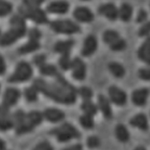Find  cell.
I'll use <instances>...</instances> for the list:
<instances>
[{
    "label": "cell",
    "instance_id": "obj_1",
    "mask_svg": "<svg viewBox=\"0 0 150 150\" xmlns=\"http://www.w3.org/2000/svg\"><path fill=\"white\" fill-rule=\"evenodd\" d=\"M33 86L46 97L58 103L72 105L77 100L78 90L61 74L54 76V80L53 81L36 78L33 82Z\"/></svg>",
    "mask_w": 150,
    "mask_h": 150
},
{
    "label": "cell",
    "instance_id": "obj_2",
    "mask_svg": "<svg viewBox=\"0 0 150 150\" xmlns=\"http://www.w3.org/2000/svg\"><path fill=\"white\" fill-rule=\"evenodd\" d=\"M11 28L0 37V45L9 46L13 44L19 38L25 36L27 32L26 22L24 17L20 15H14L10 20Z\"/></svg>",
    "mask_w": 150,
    "mask_h": 150
},
{
    "label": "cell",
    "instance_id": "obj_3",
    "mask_svg": "<svg viewBox=\"0 0 150 150\" xmlns=\"http://www.w3.org/2000/svg\"><path fill=\"white\" fill-rule=\"evenodd\" d=\"M18 11L23 17L29 18L37 24H44L48 22L45 11L40 6L34 4L30 0H23Z\"/></svg>",
    "mask_w": 150,
    "mask_h": 150
},
{
    "label": "cell",
    "instance_id": "obj_4",
    "mask_svg": "<svg viewBox=\"0 0 150 150\" xmlns=\"http://www.w3.org/2000/svg\"><path fill=\"white\" fill-rule=\"evenodd\" d=\"M43 115L39 111H30L25 113L24 116L22 118L14 128L16 135H24L30 133L35 129V127L39 126L43 121Z\"/></svg>",
    "mask_w": 150,
    "mask_h": 150
},
{
    "label": "cell",
    "instance_id": "obj_5",
    "mask_svg": "<svg viewBox=\"0 0 150 150\" xmlns=\"http://www.w3.org/2000/svg\"><path fill=\"white\" fill-rule=\"evenodd\" d=\"M50 135L56 136L59 142H68L73 139H79L81 136L79 130L70 123H64L52 129Z\"/></svg>",
    "mask_w": 150,
    "mask_h": 150
},
{
    "label": "cell",
    "instance_id": "obj_6",
    "mask_svg": "<svg viewBox=\"0 0 150 150\" xmlns=\"http://www.w3.org/2000/svg\"><path fill=\"white\" fill-rule=\"evenodd\" d=\"M50 28L54 32L63 35L77 34L81 30L79 25L70 19H60L53 21L50 24Z\"/></svg>",
    "mask_w": 150,
    "mask_h": 150
},
{
    "label": "cell",
    "instance_id": "obj_7",
    "mask_svg": "<svg viewBox=\"0 0 150 150\" xmlns=\"http://www.w3.org/2000/svg\"><path fill=\"white\" fill-rule=\"evenodd\" d=\"M33 75V69L29 62H21L16 65L15 72L8 78V82L11 83H24L29 81Z\"/></svg>",
    "mask_w": 150,
    "mask_h": 150
},
{
    "label": "cell",
    "instance_id": "obj_8",
    "mask_svg": "<svg viewBox=\"0 0 150 150\" xmlns=\"http://www.w3.org/2000/svg\"><path fill=\"white\" fill-rule=\"evenodd\" d=\"M109 98L111 103L117 106H124L127 103L128 96L124 90L117 86H110L108 90Z\"/></svg>",
    "mask_w": 150,
    "mask_h": 150
},
{
    "label": "cell",
    "instance_id": "obj_9",
    "mask_svg": "<svg viewBox=\"0 0 150 150\" xmlns=\"http://www.w3.org/2000/svg\"><path fill=\"white\" fill-rule=\"evenodd\" d=\"M72 75L77 81H83L86 77V65L79 57L72 60Z\"/></svg>",
    "mask_w": 150,
    "mask_h": 150
},
{
    "label": "cell",
    "instance_id": "obj_10",
    "mask_svg": "<svg viewBox=\"0 0 150 150\" xmlns=\"http://www.w3.org/2000/svg\"><path fill=\"white\" fill-rule=\"evenodd\" d=\"M70 9V4L66 0H57L51 2L47 6V11L52 14L64 15L68 12Z\"/></svg>",
    "mask_w": 150,
    "mask_h": 150
},
{
    "label": "cell",
    "instance_id": "obj_11",
    "mask_svg": "<svg viewBox=\"0 0 150 150\" xmlns=\"http://www.w3.org/2000/svg\"><path fill=\"white\" fill-rule=\"evenodd\" d=\"M98 13L110 21H116L118 18V8L113 3H106L98 7Z\"/></svg>",
    "mask_w": 150,
    "mask_h": 150
},
{
    "label": "cell",
    "instance_id": "obj_12",
    "mask_svg": "<svg viewBox=\"0 0 150 150\" xmlns=\"http://www.w3.org/2000/svg\"><path fill=\"white\" fill-rule=\"evenodd\" d=\"M74 17L80 23H91L94 20V14L89 8L85 6L77 7L74 11Z\"/></svg>",
    "mask_w": 150,
    "mask_h": 150
},
{
    "label": "cell",
    "instance_id": "obj_13",
    "mask_svg": "<svg viewBox=\"0 0 150 150\" xmlns=\"http://www.w3.org/2000/svg\"><path fill=\"white\" fill-rule=\"evenodd\" d=\"M98 49V40L94 35H89L84 41L81 54L83 57H88L92 56Z\"/></svg>",
    "mask_w": 150,
    "mask_h": 150
},
{
    "label": "cell",
    "instance_id": "obj_14",
    "mask_svg": "<svg viewBox=\"0 0 150 150\" xmlns=\"http://www.w3.org/2000/svg\"><path fill=\"white\" fill-rule=\"evenodd\" d=\"M20 96H21V93L17 89L9 88V89L6 90V91L4 94L3 103L2 104H4V105L8 107V108L13 107L19 101Z\"/></svg>",
    "mask_w": 150,
    "mask_h": 150
},
{
    "label": "cell",
    "instance_id": "obj_15",
    "mask_svg": "<svg viewBox=\"0 0 150 150\" xmlns=\"http://www.w3.org/2000/svg\"><path fill=\"white\" fill-rule=\"evenodd\" d=\"M149 96V90L147 88H142L133 91L131 95V100L135 106L143 107L147 104Z\"/></svg>",
    "mask_w": 150,
    "mask_h": 150
},
{
    "label": "cell",
    "instance_id": "obj_16",
    "mask_svg": "<svg viewBox=\"0 0 150 150\" xmlns=\"http://www.w3.org/2000/svg\"><path fill=\"white\" fill-rule=\"evenodd\" d=\"M43 118L46 119L47 121L52 122V123H57L65 119V113L58 108H46L42 113Z\"/></svg>",
    "mask_w": 150,
    "mask_h": 150
},
{
    "label": "cell",
    "instance_id": "obj_17",
    "mask_svg": "<svg viewBox=\"0 0 150 150\" xmlns=\"http://www.w3.org/2000/svg\"><path fill=\"white\" fill-rule=\"evenodd\" d=\"M98 102V109H100V111L102 112L104 116L108 120L111 119L112 116H113V113H112L110 99H108L104 95H99Z\"/></svg>",
    "mask_w": 150,
    "mask_h": 150
},
{
    "label": "cell",
    "instance_id": "obj_18",
    "mask_svg": "<svg viewBox=\"0 0 150 150\" xmlns=\"http://www.w3.org/2000/svg\"><path fill=\"white\" fill-rule=\"evenodd\" d=\"M137 57L142 62L150 66V36L146 38L138 49Z\"/></svg>",
    "mask_w": 150,
    "mask_h": 150
},
{
    "label": "cell",
    "instance_id": "obj_19",
    "mask_svg": "<svg viewBox=\"0 0 150 150\" xmlns=\"http://www.w3.org/2000/svg\"><path fill=\"white\" fill-rule=\"evenodd\" d=\"M129 124L134 127L137 128L142 131H148L149 128V121L146 116L145 114L143 113H140L135 115L134 117H132L129 121Z\"/></svg>",
    "mask_w": 150,
    "mask_h": 150
},
{
    "label": "cell",
    "instance_id": "obj_20",
    "mask_svg": "<svg viewBox=\"0 0 150 150\" xmlns=\"http://www.w3.org/2000/svg\"><path fill=\"white\" fill-rule=\"evenodd\" d=\"M74 44L75 42L73 39H67L65 41H58L54 46V50L60 55L68 54V53H70L71 50L73 49Z\"/></svg>",
    "mask_w": 150,
    "mask_h": 150
},
{
    "label": "cell",
    "instance_id": "obj_21",
    "mask_svg": "<svg viewBox=\"0 0 150 150\" xmlns=\"http://www.w3.org/2000/svg\"><path fill=\"white\" fill-rule=\"evenodd\" d=\"M133 16V7L129 3L122 4L120 8L118 9V18L122 22L128 23L131 20Z\"/></svg>",
    "mask_w": 150,
    "mask_h": 150
},
{
    "label": "cell",
    "instance_id": "obj_22",
    "mask_svg": "<svg viewBox=\"0 0 150 150\" xmlns=\"http://www.w3.org/2000/svg\"><path fill=\"white\" fill-rule=\"evenodd\" d=\"M41 48V44L39 41L35 40H29V42L25 44L22 45L18 49V53L21 55H26L29 53H32L36 51Z\"/></svg>",
    "mask_w": 150,
    "mask_h": 150
},
{
    "label": "cell",
    "instance_id": "obj_23",
    "mask_svg": "<svg viewBox=\"0 0 150 150\" xmlns=\"http://www.w3.org/2000/svg\"><path fill=\"white\" fill-rule=\"evenodd\" d=\"M115 135L117 139L122 143H126L130 139V134L123 124H117L115 128Z\"/></svg>",
    "mask_w": 150,
    "mask_h": 150
},
{
    "label": "cell",
    "instance_id": "obj_24",
    "mask_svg": "<svg viewBox=\"0 0 150 150\" xmlns=\"http://www.w3.org/2000/svg\"><path fill=\"white\" fill-rule=\"evenodd\" d=\"M14 120L12 114L0 115V131H8L14 128Z\"/></svg>",
    "mask_w": 150,
    "mask_h": 150
},
{
    "label": "cell",
    "instance_id": "obj_25",
    "mask_svg": "<svg viewBox=\"0 0 150 150\" xmlns=\"http://www.w3.org/2000/svg\"><path fill=\"white\" fill-rule=\"evenodd\" d=\"M108 68L110 72L116 78H122L126 73L124 67L117 62H110L108 64Z\"/></svg>",
    "mask_w": 150,
    "mask_h": 150
},
{
    "label": "cell",
    "instance_id": "obj_26",
    "mask_svg": "<svg viewBox=\"0 0 150 150\" xmlns=\"http://www.w3.org/2000/svg\"><path fill=\"white\" fill-rule=\"evenodd\" d=\"M39 71L42 75H46V76H50V77H54L60 75V72L56 66L49 63H44L39 67Z\"/></svg>",
    "mask_w": 150,
    "mask_h": 150
},
{
    "label": "cell",
    "instance_id": "obj_27",
    "mask_svg": "<svg viewBox=\"0 0 150 150\" xmlns=\"http://www.w3.org/2000/svg\"><path fill=\"white\" fill-rule=\"evenodd\" d=\"M81 109L84 112V114L89 115L91 116H94L97 115L98 108L95 103H93L91 100H85L83 103L81 104Z\"/></svg>",
    "mask_w": 150,
    "mask_h": 150
},
{
    "label": "cell",
    "instance_id": "obj_28",
    "mask_svg": "<svg viewBox=\"0 0 150 150\" xmlns=\"http://www.w3.org/2000/svg\"><path fill=\"white\" fill-rule=\"evenodd\" d=\"M118 38H120V35L117 30H105L103 34V40L105 44H111L115 41H117Z\"/></svg>",
    "mask_w": 150,
    "mask_h": 150
},
{
    "label": "cell",
    "instance_id": "obj_29",
    "mask_svg": "<svg viewBox=\"0 0 150 150\" xmlns=\"http://www.w3.org/2000/svg\"><path fill=\"white\" fill-rule=\"evenodd\" d=\"M59 65L60 69L64 71H67L71 70L72 66V59L70 57V53L68 54H63L59 58Z\"/></svg>",
    "mask_w": 150,
    "mask_h": 150
},
{
    "label": "cell",
    "instance_id": "obj_30",
    "mask_svg": "<svg viewBox=\"0 0 150 150\" xmlns=\"http://www.w3.org/2000/svg\"><path fill=\"white\" fill-rule=\"evenodd\" d=\"M38 91L32 85L31 87L26 88L24 90L25 99L30 103H35L38 100Z\"/></svg>",
    "mask_w": 150,
    "mask_h": 150
},
{
    "label": "cell",
    "instance_id": "obj_31",
    "mask_svg": "<svg viewBox=\"0 0 150 150\" xmlns=\"http://www.w3.org/2000/svg\"><path fill=\"white\" fill-rule=\"evenodd\" d=\"M79 123L86 129H91L94 128V125H95L93 116L86 115V114H84L79 117Z\"/></svg>",
    "mask_w": 150,
    "mask_h": 150
},
{
    "label": "cell",
    "instance_id": "obj_32",
    "mask_svg": "<svg viewBox=\"0 0 150 150\" xmlns=\"http://www.w3.org/2000/svg\"><path fill=\"white\" fill-rule=\"evenodd\" d=\"M12 4L5 0H0V17L9 15L12 11Z\"/></svg>",
    "mask_w": 150,
    "mask_h": 150
},
{
    "label": "cell",
    "instance_id": "obj_33",
    "mask_svg": "<svg viewBox=\"0 0 150 150\" xmlns=\"http://www.w3.org/2000/svg\"><path fill=\"white\" fill-rule=\"evenodd\" d=\"M127 47V43L124 39L122 38H118L117 41L110 44V49L112 51H122L126 49Z\"/></svg>",
    "mask_w": 150,
    "mask_h": 150
},
{
    "label": "cell",
    "instance_id": "obj_34",
    "mask_svg": "<svg viewBox=\"0 0 150 150\" xmlns=\"http://www.w3.org/2000/svg\"><path fill=\"white\" fill-rule=\"evenodd\" d=\"M78 93L79 94V95L83 98V100H91L92 95H93V92L91 88L88 87H81L79 90H78Z\"/></svg>",
    "mask_w": 150,
    "mask_h": 150
},
{
    "label": "cell",
    "instance_id": "obj_35",
    "mask_svg": "<svg viewBox=\"0 0 150 150\" xmlns=\"http://www.w3.org/2000/svg\"><path fill=\"white\" fill-rule=\"evenodd\" d=\"M138 36L140 37H148L150 36V20L145 22L138 30Z\"/></svg>",
    "mask_w": 150,
    "mask_h": 150
},
{
    "label": "cell",
    "instance_id": "obj_36",
    "mask_svg": "<svg viewBox=\"0 0 150 150\" xmlns=\"http://www.w3.org/2000/svg\"><path fill=\"white\" fill-rule=\"evenodd\" d=\"M86 143L90 149H96V148H98L100 146V139L98 136L92 135L87 139Z\"/></svg>",
    "mask_w": 150,
    "mask_h": 150
},
{
    "label": "cell",
    "instance_id": "obj_37",
    "mask_svg": "<svg viewBox=\"0 0 150 150\" xmlns=\"http://www.w3.org/2000/svg\"><path fill=\"white\" fill-rule=\"evenodd\" d=\"M138 77L143 81L150 82V68H142L138 70Z\"/></svg>",
    "mask_w": 150,
    "mask_h": 150
},
{
    "label": "cell",
    "instance_id": "obj_38",
    "mask_svg": "<svg viewBox=\"0 0 150 150\" xmlns=\"http://www.w3.org/2000/svg\"><path fill=\"white\" fill-rule=\"evenodd\" d=\"M148 12L143 10V9H141L139 11H138V14L136 17V23L138 24H144L145 22H147V19H148Z\"/></svg>",
    "mask_w": 150,
    "mask_h": 150
},
{
    "label": "cell",
    "instance_id": "obj_39",
    "mask_svg": "<svg viewBox=\"0 0 150 150\" xmlns=\"http://www.w3.org/2000/svg\"><path fill=\"white\" fill-rule=\"evenodd\" d=\"M42 37V33L41 31L36 29V28H33L29 31V39L30 40H35V41H39L40 38Z\"/></svg>",
    "mask_w": 150,
    "mask_h": 150
},
{
    "label": "cell",
    "instance_id": "obj_40",
    "mask_svg": "<svg viewBox=\"0 0 150 150\" xmlns=\"http://www.w3.org/2000/svg\"><path fill=\"white\" fill-rule=\"evenodd\" d=\"M32 150H54V148L48 141H42L38 143Z\"/></svg>",
    "mask_w": 150,
    "mask_h": 150
},
{
    "label": "cell",
    "instance_id": "obj_41",
    "mask_svg": "<svg viewBox=\"0 0 150 150\" xmlns=\"http://www.w3.org/2000/svg\"><path fill=\"white\" fill-rule=\"evenodd\" d=\"M46 59H47V57H46L45 55L41 54V55H37V56H35V57H34V59H33V62H35V64L36 66L40 67L41 65H42V64H44V63H45Z\"/></svg>",
    "mask_w": 150,
    "mask_h": 150
},
{
    "label": "cell",
    "instance_id": "obj_42",
    "mask_svg": "<svg viewBox=\"0 0 150 150\" xmlns=\"http://www.w3.org/2000/svg\"><path fill=\"white\" fill-rule=\"evenodd\" d=\"M6 71V63L4 57L0 55V75H3Z\"/></svg>",
    "mask_w": 150,
    "mask_h": 150
},
{
    "label": "cell",
    "instance_id": "obj_43",
    "mask_svg": "<svg viewBox=\"0 0 150 150\" xmlns=\"http://www.w3.org/2000/svg\"><path fill=\"white\" fill-rule=\"evenodd\" d=\"M62 150H83V146L81 144H74V145H72L70 147H67V148H65Z\"/></svg>",
    "mask_w": 150,
    "mask_h": 150
},
{
    "label": "cell",
    "instance_id": "obj_44",
    "mask_svg": "<svg viewBox=\"0 0 150 150\" xmlns=\"http://www.w3.org/2000/svg\"><path fill=\"white\" fill-rule=\"evenodd\" d=\"M34 4H35V5H38V6H40L41 4H42L44 2H45V0H30Z\"/></svg>",
    "mask_w": 150,
    "mask_h": 150
},
{
    "label": "cell",
    "instance_id": "obj_45",
    "mask_svg": "<svg viewBox=\"0 0 150 150\" xmlns=\"http://www.w3.org/2000/svg\"><path fill=\"white\" fill-rule=\"evenodd\" d=\"M0 150H6V144L1 138H0Z\"/></svg>",
    "mask_w": 150,
    "mask_h": 150
},
{
    "label": "cell",
    "instance_id": "obj_46",
    "mask_svg": "<svg viewBox=\"0 0 150 150\" xmlns=\"http://www.w3.org/2000/svg\"><path fill=\"white\" fill-rule=\"evenodd\" d=\"M134 150H147L143 146H138V147H136Z\"/></svg>",
    "mask_w": 150,
    "mask_h": 150
},
{
    "label": "cell",
    "instance_id": "obj_47",
    "mask_svg": "<svg viewBox=\"0 0 150 150\" xmlns=\"http://www.w3.org/2000/svg\"><path fill=\"white\" fill-rule=\"evenodd\" d=\"M82 1H90V0H82Z\"/></svg>",
    "mask_w": 150,
    "mask_h": 150
},
{
    "label": "cell",
    "instance_id": "obj_48",
    "mask_svg": "<svg viewBox=\"0 0 150 150\" xmlns=\"http://www.w3.org/2000/svg\"><path fill=\"white\" fill-rule=\"evenodd\" d=\"M0 37H1V31H0Z\"/></svg>",
    "mask_w": 150,
    "mask_h": 150
}]
</instances>
